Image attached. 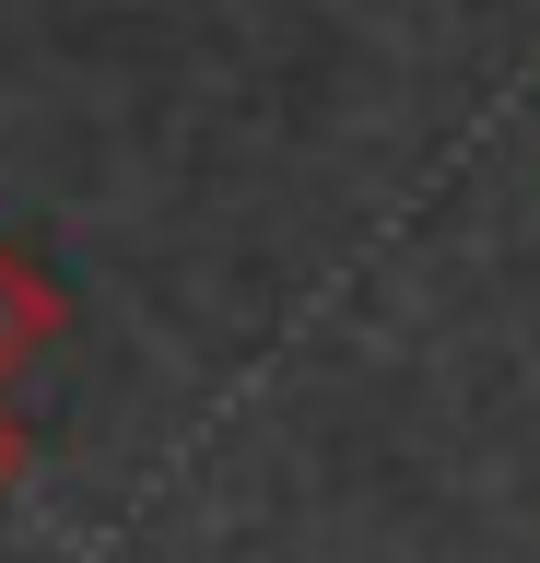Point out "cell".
<instances>
[{
  "instance_id": "7a4b0ae2",
  "label": "cell",
  "mask_w": 540,
  "mask_h": 563,
  "mask_svg": "<svg viewBox=\"0 0 540 563\" xmlns=\"http://www.w3.org/2000/svg\"><path fill=\"white\" fill-rule=\"evenodd\" d=\"M12 470H24V434H12V422H0V482H12Z\"/></svg>"
},
{
  "instance_id": "6da1fadb",
  "label": "cell",
  "mask_w": 540,
  "mask_h": 563,
  "mask_svg": "<svg viewBox=\"0 0 540 563\" xmlns=\"http://www.w3.org/2000/svg\"><path fill=\"white\" fill-rule=\"evenodd\" d=\"M47 329H59V294H47L24 258H0V376H12V364H24Z\"/></svg>"
}]
</instances>
